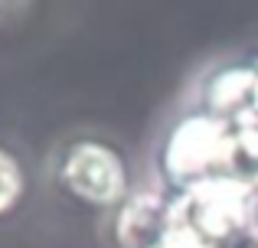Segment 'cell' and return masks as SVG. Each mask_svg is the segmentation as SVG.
<instances>
[{"instance_id":"cell-1","label":"cell","mask_w":258,"mask_h":248,"mask_svg":"<svg viewBox=\"0 0 258 248\" xmlns=\"http://www.w3.org/2000/svg\"><path fill=\"white\" fill-rule=\"evenodd\" d=\"M157 173L173 193L213 177H232V124L206 111L183 115L157 147Z\"/></svg>"},{"instance_id":"cell-2","label":"cell","mask_w":258,"mask_h":248,"mask_svg":"<svg viewBox=\"0 0 258 248\" xmlns=\"http://www.w3.org/2000/svg\"><path fill=\"white\" fill-rule=\"evenodd\" d=\"M245 199L248 180L213 177L189 190L170 193V225L189 229L216 248H235L245 242Z\"/></svg>"},{"instance_id":"cell-3","label":"cell","mask_w":258,"mask_h":248,"mask_svg":"<svg viewBox=\"0 0 258 248\" xmlns=\"http://www.w3.org/2000/svg\"><path fill=\"white\" fill-rule=\"evenodd\" d=\"M56 177L72 199L95 209H118L131 193L127 160L114 144L98 137H79L62 147L56 160Z\"/></svg>"},{"instance_id":"cell-4","label":"cell","mask_w":258,"mask_h":248,"mask_svg":"<svg viewBox=\"0 0 258 248\" xmlns=\"http://www.w3.org/2000/svg\"><path fill=\"white\" fill-rule=\"evenodd\" d=\"M170 225V196L164 190H131L111 216L114 248H151Z\"/></svg>"},{"instance_id":"cell-5","label":"cell","mask_w":258,"mask_h":248,"mask_svg":"<svg viewBox=\"0 0 258 248\" xmlns=\"http://www.w3.org/2000/svg\"><path fill=\"white\" fill-rule=\"evenodd\" d=\"M200 111L235 124L258 111V72L255 65H222L209 72L200 92Z\"/></svg>"},{"instance_id":"cell-6","label":"cell","mask_w":258,"mask_h":248,"mask_svg":"<svg viewBox=\"0 0 258 248\" xmlns=\"http://www.w3.org/2000/svg\"><path fill=\"white\" fill-rule=\"evenodd\" d=\"M232 177L258 180V111L232 124Z\"/></svg>"},{"instance_id":"cell-7","label":"cell","mask_w":258,"mask_h":248,"mask_svg":"<svg viewBox=\"0 0 258 248\" xmlns=\"http://www.w3.org/2000/svg\"><path fill=\"white\" fill-rule=\"evenodd\" d=\"M26 193V177L20 160L13 157L7 147H0V216L17 209V203Z\"/></svg>"},{"instance_id":"cell-8","label":"cell","mask_w":258,"mask_h":248,"mask_svg":"<svg viewBox=\"0 0 258 248\" xmlns=\"http://www.w3.org/2000/svg\"><path fill=\"white\" fill-rule=\"evenodd\" d=\"M151 248H216V245L203 242V238L193 235L189 229H167L164 238H160L157 245H151Z\"/></svg>"},{"instance_id":"cell-9","label":"cell","mask_w":258,"mask_h":248,"mask_svg":"<svg viewBox=\"0 0 258 248\" xmlns=\"http://www.w3.org/2000/svg\"><path fill=\"white\" fill-rule=\"evenodd\" d=\"M245 245H258V180H248V199H245Z\"/></svg>"},{"instance_id":"cell-10","label":"cell","mask_w":258,"mask_h":248,"mask_svg":"<svg viewBox=\"0 0 258 248\" xmlns=\"http://www.w3.org/2000/svg\"><path fill=\"white\" fill-rule=\"evenodd\" d=\"M252 65H255V72H258V59H255V62H252Z\"/></svg>"},{"instance_id":"cell-11","label":"cell","mask_w":258,"mask_h":248,"mask_svg":"<svg viewBox=\"0 0 258 248\" xmlns=\"http://www.w3.org/2000/svg\"><path fill=\"white\" fill-rule=\"evenodd\" d=\"M245 248H258V245H245Z\"/></svg>"}]
</instances>
